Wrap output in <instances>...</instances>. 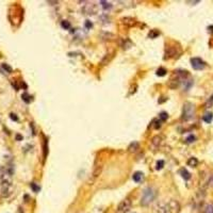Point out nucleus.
I'll list each match as a JSON object with an SVG mask.
<instances>
[{"label": "nucleus", "mask_w": 213, "mask_h": 213, "mask_svg": "<svg viewBox=\"0 0 213 213\" xmlns=\"http://www.w3.org/2000/svg\"><path fill=\"white\" fill-rule=\"evenodd\" d=\"M154 213H167L165 203H159V205H157L154 209Z\"/></svg>", "instance_id": "nucleus-10"}, {"label": "nucleus", "mask_w": 213, "mask_h": 213, "mask_svg": "<svg viewBox=\"0 0 213 213\" xmlns=\"http://www.w3.org/2000/svg\"><path fill=\"white\" fill-rule=\"evenodd\" d=\"M122 22L126 26H129V27H132L135 24V20L131 17H125V18H122Z\"/></svg>", "instance_id": "nucleus-11"}, {"label": "nucleus", "mask_w": 213, "mask_h": 213, "mask_svg": "<svg viewBox=\"0 0 213 213\" xmlns=\"http://www.w3.org/2000/svg\"><path fill=\"white\" fill-rule=\"evenodd\" d=\"M163 137L162 135H156V137H152L151 140V145L154 147V148H160L163 144Z\"/></svg>", "instance_id": "nucleus-8"}, {"label": "nucleus", "mask_w": 213, "mask_h": 213, "mask_svg": "<svg viewBox=\"0 0 213 213\" xmlns=\"http://www.w3.org/2000/svg\"><path fill=\"white\" fill-rule=\"evenodd\" d=\"M30 186H31V189L33 190V191H34L35 193H37V192H39V186H37L36 183H34V182H32V183L30 184Z\"/></svg>", "instance_id": "nucleus-25"}, {"label": "nucleus", "mask_w": 213, "mask_h": 213, "mask_svg": "<svg viewBox=\"0 0 213 213\" xmlns=\"http://www.w3.org/2000/svg\"><path fill=\"white\" fill-rule=\"evenodd\" d=\"M61 26H62V28H64V29L68 30L69 28H71V22H67V20H63V22H61Z\"/></svg>", "instance_id": "nucleus-23"}, {"label": "nucleus", "mask_w": 213, "mask_h": 213, "mask_svg": "<svg viewBox=\"0 0 213 213\" xmlns=\"http://www.w3.org/2000/svg\"><path fill=\"white\" fill-rule=\"evenodd\" d=\"M154 129H159L160 127H161V120H159V119H154Z\"/></svg>", "instance_id": "nucleus-28"}, {"label": "nucleus", "mask_w": 213, "mask_h": 213, "mask_svg": "<svg viewBox=\"0 0 213 213\" xmlns=\"http://www.w3.org/2000/svg\"><path fill=\"white\" fill-rule=\"evenodd\" d=\"M194 113H195V108L194 105L191 102H186L183 105V111H182V119L183 120H190L194 117Z\"/></svg>", "instance_id": "nucleus-2"}, {"label": "nucleus", "mask_w": 213, "mask_h": 213, "mask_svg": "<svg viewBox=\"0 0 213 213\" xmlns=\"http://www.w3.org/2000/svg\"><path fill=\"white\" fill-rule=\"evenodd\" d=\"M166 69L165 68H163V67H160L159 69L157 71V76H159V77H163V76H165L166 75Z\"/></svg>", "instance_id": "nucleus-20"}, {"label": "nucleus", "mask_w": 213, "mask_h": 213, "mask_svg": "<svg viewBox=\"0 0 213 213\" xmlns=\"http://www.w3.org/2000/svg\"><path fill=\"white\" fill-rule=\"evenodd\" d=\"M101 3V7L105 11H108V10H111L112 9V4L110 2H107V1H100Z\"/></svg>", "instance_id": "nucleus-18"}, {"label": "nucleus", "mask_w": 213, "mask_h": 213, "mask_svg": "<svg viewBox=\"0 0 213 213\" xmlns=\"http://www.w3.org/2000/svg\"><path fill=\"white\" fill-rule=\"evenodd\" d=\"M176 47H167L166 48V51H165V59L166 58H174V56H177L178 52L176 50Z\"/></svg>", "instance_id": "nucleus-9"}, {"label": "nucleus", "mask_w": 213, "mask_h": 213, "mask_svg": "<svg viewBox=\"0 0 213 213\" xmlns=\"http://www.w3.org/2000/svg\"><path fill=\"white\" fill-rule=\"evenodd\" d=\"M84 26H85L86 29H91V28L93 27V24H92V22H90V20H86L85 24H84Z\"/></svg>", "instance_id": "nucleus-30"}, {"label": "nucleus", "mask_w": 213, "mask_h": 213, "mask_svg": "<svg viewBox=\"0 0 213 213\" xmlns=\"http://www.w3.org/2000/svg\"><path fill=\"white\" fill-rule=\"evenodd\" d=\"M165 207H166L167 213H179L180 211V205L175 199H171L168 203H165Z\"/></svg>", "instance_id": "nucleus-5"}, {"label": "nucleus", "mask_w": 213, "mask_h": 213, "mask_svg": "<svg viewBox=\"0 0 213 213\" xmlns=\"http://www.w3.org/2000/svg\"><path fill=\"white\" fill-rule=\"evenodd\" d=\"M83 11L85 14L88 15H94L97 12V5L95 3H88L83 7Z\"/></svg>", "instance_id": "nucleus-7"}, {"label": "nucleus", "mask_w": 213, "mask_h": 213, "mask_svg": "<svg viewBox=\"0 0 213 213\" xmlns=\"http://www.w3.org/2000/svg\"><path fill=\"white\" fill-rule=\"evenodd\" d=\"M195 140H196V137H194V135H192V134L186 137V142H188V143H193Z\"/></svg>", "instance_id": "nucleus-29"}, {"label": "nucleus", "mask_w": 213, "mask_h": 213, "mask_svg": "<svg viewBox=\"0 0 213 213\" xmlns=\"http://www.w3.org/2000/svg\"><path fill=\"white\" fill-rule=\"evenodd\" d=\"M1 67H2L4 71H7V73H12V67H11L10 65H7V64L3 63L2 65H1Z\"/></svg>", "instance_id": "nucleus-26"}, {"label": "nucleus", "mask_w": 213, "mask_h": 213, "mask_svg": "<svg viewBox=\"0 0 213 213\" xmlns=\"http://www.w3.org/2000/svg\"><path fill=\"white\" fill-rule=\"evenodd\" d=\"M120 45H122V47L124 49H128L132 46V43H131V41H130L129 39H122V42L120 43Z\"/></svg>", "instance_id": "nucleus-15"}, {"label": "nucleus", "mask_w": 213, "mask_h": 213, "mask_svg": "<svg viewBox=\"0 0 213 213\" xmlns=\"http://www.w3.org/2000/svg\"><path fill=\"white\" fill-rule=\"evenodd\" d=\"M203 119L205 120L206 122H208V124H210V122H212V119H213V114L211 112L205 113V115H203Z\"/></svg>", "instance_id": "nucleus-16"}, {"label": "nucleus", "mask_w": 213, "mask_h": 213, "mask_svg": "<svg viewBox=\"0 0 213 213\" xmlns=\"http://www.w3.org/2000/svg\"><path fill=\"white\" fill-rule=\"evenodd\" d=\"M197 164H198V160L196 159V158L192 157V158H190V159L188 160V165H189V166L195 167V166H197Z\"/></svg>", "instance_id": "nucleus-17"}, {"label": "nucleus", "mask_w": 213, "mask_h": 213, "mask_svg": "<svg viewBox=\"0 0 213 213\" xmlns=\"http://www.w3.org/2000/svg\"><path fill=\"white\" fill-rule=\"evenodd\" d=\"M179 173H180V175H181V177L184 179V180H189V179H191V174H190L186 168H181L180 171H179Z\"/></svg>", "instance_id": "nucleus-13"}, {"label": "nucleus", "mask_w": 213, "mask_h": 213, "mask_svg": "<svg viewBox=\"0 0 213 213\" xmlns=\"http://www.w3.org/2000/svg\"><path fill=\"white\" fill-rule=\"evenodd\" d=\"M139 147H140L139 143L133 142V143H131V144L129 145V147H128V151L129 152H137V149H139Z\"/></svg>", "instance_id": "nucleus-12"}, {"label": "nucleus", "mask_w": 213, "mask_h": 213, "mask_svg": "<svg viewBox=\"0 0 213 213\" xmlns=\"http://www.w3.org/2000/svg\"><path fill=\"white\" fill-rule=\"evenodd\" d=\"M167 117H168V115H167L166 112H161V113H160L159 118H160V120H161V122H165V120L167 119Z\"/></svg>", "instance_id": "nucleus-22"}, {"label": "nucleus", "mask_w": 213, "mask_h": 213, "mask_svg": "<svg viewBox=\"0 0 213 213\" xmlns=\"http://www.w3.org/2000/svg\"><path fill=\"white\" fill-rule=\"evenodd\" d=\"M132 179H133V181H135V182L142 181L143 173H141V171H135L134 174H133V176H132Z\"/></svg>", "instance_id": "nucleus-14"}, {"label": "nucleus", "mask_w": 213, "mask_h": 213, "mask_svg": "<svg viewBox=\"0 0 213 213\" xmlns=\"http://www.w3.org/2000/svg\"><path fill=\"white\" fill-rule=\"evenodd\" d=\"M10 117H11V119H13V120H18V117L16 115H15L14 113H11L10 114Z\"/></svg>", "instance_id": "nucleus-31"}, {"label": "nucleus", "mask_w": 213, "mask_h": 213, "mask_svg": "<svg viewBox=\"0 0 213 213\" xmlns=\"http://www.w3.org/2000/svg\"><path fill=\"white\" fill-rule=\"evenodd\" d=\"M16 139H17V140H22V135H19V134H17L16 135Z\"/></svg>", "instance_id": "nucleus-32"}, {"label": "nucleus", "mask_w": 213, "mask_h": 213, "mask_svg": "<svg viewBox=\"0 0 213 213\" xmlns=\"http://www.w3.org/2000/svg\"><path fill=\"white\" fill-rule=\"evenodd\" d=\"M156 195H157V192L154 188H151V186L146 188L143 192L142 197H141V205L142 206H148L156 198Z\"/></svg>", "instance_id": "nucleus-1"}, {"label": "nucleus", "mask_w": 213, "mask_h": 213, "mask_svg": "<svg viewBox=\"0 0 213 213\" xmlns=\"http://www.w3.org/2000/svg\"><path fill=\"white\" fill-rule=\"evenodd\" d=\"M163 166H164V161L163 160H160V161L157 162V165H156V169H162L163 168Z\"/></svg>", "instance_id": "nucleus-24"}, {"label": "nucleus", "mask_w": 213, "mask_h": 213, "mask_svg": "<svg viewBox=\"0 0 213 213\" xmlns=\"http://www.w3.org/2000/svg\"><path fill=\"white\" fill-rule=\"evenodd\" d=\"M159 34H160V32H159V31H157V30H151V31L149 32L148 36H149L150 39H154V37H157Z\"/></svg>", "instance_id": "nucleus-21"}, {"label": "nucleus", "mask_w": 213, "mask_h": 213, "mask_svg": "<svg viewBox=\"0 0 213 213\" xmlns=\"http://www.w3.org/2000/svg\"><path fill=\"white\" fill-rule=\"evenodd\" d=\"M205 213H213V205L212 203H210V205H208V206L206 207V209H205Z\"/></svg>", "instance_id": "nucleus-27"}, {"label": "nucleus", "mask_w": 213, "mask_h": 213, "mask_svg": "<svg viewBox=\"0 0 213 213\" xmlns=\"http://www.w3.org/2000/svg\"><path fill=\"white\" fill-rule=\"evenodd\" d=\"M22 100H24V102H27V103L31 102V96H30L28 93H24V94H22Z\"/></svg>", "instance_id": "nucleus-19"}, {"label": "nucleus", "mask_w": 213, "mask_h": 213, "mask_svg": "<svg viewBox=\"0 0 213 213\" xmlns=\"http://www.w3.org/2000/svg\"><path fill=\"white\" fill-rule=\"evenodd\" d=\"M13 186L12 181H1V196L7 197L12 194Z\"/></svg>", "instance_id": "nucleus-4"}, {"label": "nucleus", "mask_w": 213, "mask_h": 213, "mask_svg": "<svg viewBox=\"0 0 213 213\" xmlns=\"http://www.w3.org/2000/svg\"><path fill=\"white\" fill-rule=\"evenodd\" d=\"M191 65L194 69L196 71H201V69L205 68L206 66V63L200 59V58H192L191 59Z\"/></svg>", "instance_id": "nucleus-6"}, {"label": "nucleus", "mask_w": 213, "mask_h": 213, "mask_svg": "<svg viewBox=\"0 0 213 213\" xmlns=\"http://www.w3.org/2000/svg\"><path fill=\"white\" fill-rule=\"evenodd\" d=\"M130 209H131V200L126 198L118 203L117 208H116V213H128Z\"/></svg>", "instance_id": "nucleus-3"}]
</instances>
